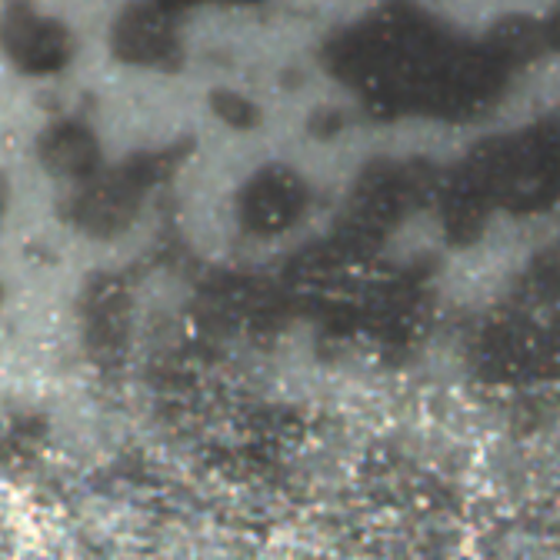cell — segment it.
Instances as JSON below:
<instances>
[{"instance_id": "1", "label": "cell", "mask_w": 560, "mask_h": 560, "mask_svg": "<svg viewBox=\"0 0 560 560\" xmlns=\"http://www.w3.org/2000/svg\"><path fill=\"white\" fill-rule=\"evenodd\" d=\"M171 47H174L171 24H167L164 11L154 4L127 8L114 27V50L124 60H133V63L164 60L171 54Z\"/></svg>"}, {"instance_id": "2", "label": "cell", "mask_w": 560, "mask_h": 560, "mask_svg": "<svg viewBox=\"0 0 560 560\" xmlns=\"http://www.w3.org/2000/svg\"><path fill=\"white\" fill-rule=\"evenodd\" d=\"M8 47L24 70H57L67 60L70 40L67 31L54 21H37L27 11H11Z\"/></svg>"}, {"instance_id": "3", "label": "cell", "mask_w": 560, "mask_h": 560, "mask_svg": "<svg viewBox=\"0 0 560 560\" xmlns=\"http://www.w3.org/2000/svg\"><path fill=\"white\" fill-rule=\"evenodd\" d=\"M40 154L50 167L57 171H67V174H84L88 167H94L97 161V148H94V137L78 127V124H63V127H54L44 144H40Z\"/></svg>"}, {"instance_id": "4", "label": "cell", "mask_w": 560, "mask_h": 560, "mask_svg": "<svg viewBox=\"0 0 560 560\" xmlns=\"http://www.w3.org/2000/svg\"><path fill=\"white\" fill-rule=\"evenodd\" d=\"M544 44V34L534 21H504L494 34H490V54H494L501 63H511V60H527L540 50Z\"/></svg>"}, {"instance_id": "5", "label": "cell", "mask_w": 560, "mask_h": 560, "mask_svg": "<svg viewBox=\"0 0 560 560\" xmlns=\"http://www.w3.org/2000/svg\"><path fill=\"white\" fill-rule=\"evenodd\" d=\"M214 107H218V114H221L224 120L241 124V127L254 124V117H257V110H254L247 101H241L237 94H224V91H218V94H214Z\"/></svg>"}, {"instance_id": "6", "label": "cell", "mask_w": 560, "mask_h": 560, "mask_svg": "<svg viewBox=\"0 0 560 560\" xmlns=\"http://www.w3.org/2000/svg\"><path fill=\"white\" fill-rule=\"evenodd\" d=\"M550 40L560 47V11L553 14V21H550Z\"/></svg>"}, {"instance_id": "7", "label": "cell", "mask_w": 560, "mask_h": 560, "mask_svg": "<svg viewBox=\"0 0 560 560\" xmlns=\"http://www.w3.org/2000/svg\"><path fill=\"white\" fill-rule=\"evenodd\" d=\"M164 8H184V4H194V0H161Z\"/></svg>"}]
</instances>
